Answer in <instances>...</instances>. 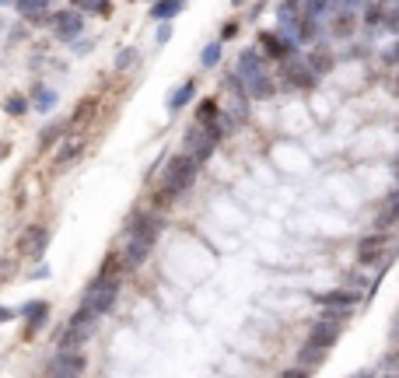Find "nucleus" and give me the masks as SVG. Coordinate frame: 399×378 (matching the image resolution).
<instances>
[{"label": "nucleus", "mask_w": 399, "mask_h": 378, "mask_svg": "<svg viewBox=\"0 0 399 378\" xmlns=\"http://www.w3.org/2000/svg\"><path fill=\"white\" fill-rule=\"evenodd\" d=\"M305 375H312V371H308V368H301V364H298V368H288V371H284V378H305Z\"/></svg>", "instance_id": "ea45409f"}, {"label": "nucleus", "mask_w": 399, "mask_h": 378, "mask_svg": "<svg viewBox=\"0 0 399 378\" xmlns=\"http://www.w3.org/2000/svg\"><path fill=\"white\" fill-rule=\"evenodd\" d=\"M284 81H288V88L312 91V88L319 84V74H315L301 57H291V60H284Z\"/></svg>", "instance_id": "20e7f679"}, {"label": "nucleus", "mask_w": 399, "mask_h": 378, "mask_svg": "<svg viewBox=\"0 0 399 378\" xmlns=\"http://www.w3.org/2000/svg\"><path fill=\"white\" fill-rule=\"evenodd\" d=\"M385 64H399V39L385 49Z\"/></svg>", "instance_id": "4c0bfd02"}, {"label": "nucleus", "mask_w": 399, "mask_h": 378, "mask_svg": "<svg viewBox=\"0 0 399 378\" xmlns=\"http://www.w3.org/2000/svg\"><path fill=\"white\" fill-rule=\"evenodd\" d=\"M326 354H329L326 347H319V343L305 340V343L298 347V364H301V368H308V371H315V368L326 361Z\"/></svg>", "instance_id": "f3484780"}, {"label": "nucleus", "mask_w": 399, "mask_h": 378, "mask_svg": "<svg viewBox=\"0 0 399 378\" xmlns=\"http://www.w3.org/2000/svg\"><path fill=\"white\" fill-rule=\"evenodd\" d=\"M354 15L358 11H336V18H333V35L336 39H351L354 35V25H358Z\"/></svg>", "instance_id": "5701e85b"}, {"label": "nucleus", "mask_w": 399, "mask_h": 378, "mask_svg": "<svg viewBox=\"0 0 399 378\" xmlns=\"http://www.w3.org/2000/svg\"><path fill=\"white\" fill-rule=\"evenodd\" d=\"M46 245H49V231H46L42 225H28V228L21 231V238H18V249H21L25 256H32V259H42Z\"/></svg>", "instance_id": "9b49d317"}, {"label": "nucleus", "mask_w": 399, "mask_h": 378, "mask_svg": "<svg viewBox=\"0 0 399 378\" xmlns=\"http://www.w3.org/2000/svg\"><path fill=\"white\" fill-rule=\"evenodd\" d=\"M151 249H154L151 242L130 238V242H127V252H123V266H127V270H137V266H140V263L151 256Z\"/></svg>", "instance_id": "dca6fc26"}, {"label": "nucleus", "mask_w": 399, "mask_h": 378, "mask_svg": "<svg viewBox=\"0 0 399 378\" xmlns=\"http://www.w3.org/2000/svg\"><path fill=\"white\" fill-rule=\"evenodd\" d=\"M84 368H88V361H84V354L81 350H60L53 361H49V375H60V378H67V375H84Z\"/></svg>", "instance_id": "1a4fd4ad"}, {"label": "nucleus", "mask_w": 399, "mask_h": 378, "mask_svg": "<svg viewBox=\"0 0 399 378\" xmlns=\"http://www.w3.org/2000/svg\"><path fill=\"white\" fill-rule=\"evenodd\" d=\"M35 105H39V113H49V105H56V95L49 88H35Z\"/></svg>", "instance_id": "473e14b6"}, {"label": "nucleus", "mask_w": 399, "mask_h": 378, "mask_svg": "<svg viewBox=\"0 0 399 378\" xmlns=\"http://www.w3.org/2000/svg\"><path fill=\"white\" fill-rule=\"evenodd\" d=\"M95 319H98V315H95V312H91L88 305H81V308H77V312L71 315V326H77V330L91 333V330H95Z\"/></svg>", "instance_id": "a878e982"}, {"label": "nucleus", "mask_w": 399, "mask_h": 378, "mask_svg": "<svg viewBox=\"0 0 399 378\" xmlns=\"http://www.w3.org/2000/svg\"><path fill=\"white\" fill-rule=\"evenodd\" d=\"M120 298V277H95L84 291V305L95 312V315H105Z\"/></svg>", "instance_id": "7ed1b4c3"}, {"label": "nucleus", "mask_w": 399, "mask_h": 378, "mask_svg": "<svg viewBox=\"0 0 399 378\" xmlns=\"http://www.w3.org/2000/svg\"><path fill=\"white\" fill-rule=\"evenodd\" d=\"M301 15H305V4H301V0H280V4H277V25L298 21Z\"/></svg>", "instance_id": "4be33fe9"}, {"label": "nucleus", "mask_w": 399, "mask_h": 378, "mask_svg": "<svg viewBox=\"0 0 399 378\" xmlns=\"http://www.w3.org/2000/svg\"><path fill=\"white\" fill-rule=\"evenodd\" d=\"M60 133H64V126H60V123H53V126H46V130H42L39 144H42V147H53L56 140H60Z\"/></svg>", "instance_id": "72a5a7b5"}, {"label": "nucleus", "mask_w": 399, "mask_h": 378, "mask_svg": "<svg viewBox=\"0 0 399 378\" xmlns=\"http://www.w3.org/2000/svg\"><path fill=\"white\" fill-rule=\"evenodd\" d=\"M4 109H8L11 116H25V109H28V98H25V95H11V98L4 102Z\"/></svg>", "instance_id": "2f4dec72"}, {"label": "nucleus", "mask_w": 399, "mask_h": 378, "mask_svg": "<svg viewBox=\"0 0 399 378\" xmlns=\"http://www.w3.org/2000/svg\"><path fill=\"white\" fill-rule=\"evenodd\" d=\"M81 151H84V144H81V140H74L71 147H64V151H60V158H56V169H71V161H74V158H81Z\"/></svg>", "instance_id": "bb28decb"}, {"label": "nucleus", "mask_w": 399, "mask_h": 378, "mask_svg": "<svg viewBox=\"0 0 399 378\" xmlns=\"http://www.w3.org/2000/svg\"><path fill=\"white\" fill-rule=\"evenodd\" d=\"M11 319H15V312H11V308H0V322H11Z\"/></svg>", "instance_id": "a19ab883"}, {"label": "nucleus", "mask_w": 399, "mask_h": 378, "mask_svg": "<svg viewBox=\"0 0 399 378\" xmlns=\"http://www.w3.org/2000/svg\"><path fill=\"white\" fill-rule=\"evenodd\" d=\"M361 291H354V287H333V291H322V294H315V305H322V308H344V312H354L358 305H361Z\"/></svg>", "instance_id": "0eeeda50"}, {"label": "nucleus", "mask_w": 399, "mask_h": 378, "mask_svg": "<svg viewBox=\"0 0 399 378\" xmlns=\"http://www.w3.org/2000/svg\"><path fill=\"white\" fill-rule=\"evenodd\" d=\"M217 120H221L217 98H203V102L196 105V123H200V126H210V123H217Z\"/></svg>", "instance_id": "b1692460"}, {"label": "nucleus", "mask_w": 399, "mask_h": 378, "mask_svg": "<svg viewBox=\"0 0 399 378\" xmlns=\"http://www.w3.org/2000/svg\"><path fill=\"white\" fill-rule=\"evenodd\" d=\"M301 4H305V15L312 18H326L333 11V0H301Z\"/></svg>", "instance_id": "c756f323"}, {"label": "nucleus", "mask_w": 399, "mask_h": 378, "mask_svg": "<svg viewBox=\"0 0 399 378\" xmlns=\"http://www.w3.org/2000/svg\"><path fill=\"white\" fill-rule=\"evenodd\" d=\"M263 53L256 49V46H249V49H242L239 53V60H235V74H242V77H249V74H256V70H266L263 67Z\"/></svg>", "instance_id": "4468645a"}, {"label": "nucleus", "mask_w": 399, "mask_h": 378, "mask_svg": "<svg viewBox=\"0 0 399 378\" xmlns=\"http://www.w3.org/2000/svg\"><path fill=\"white\" fill-rule=\"evenodd\" d=\"M259 49H263L266 60H277V64H284V60H291V57H298V53H301V49H295L288 39H284L280 32H259Z\"/></svg>", "instance_id": "39448f33"}, {"label": "nucleus", "mask_w": 399, "mask_h": 378, "mask_svg": "<svg viewBox=\"0 0 399 378\" xmlns=\"http://www.w3.org/2000/svg\"><path fill=\"white\" fill-rule=\"evenodd\" d=\"M396 225H399V189H396V193L385 200V207L378 210L375 228H385V231H389V228H396Z\"/></svg>", "instance_id": "a211bd4d"}, {"label": "nucleus", "mask_w": 399, "mask_h": 378, "mask_svg": "<svg viewBox=\"0 0 399 378\" xmlns=\"http://www.w3.org/2000/svg\"><path fill=\"white\" fill-rule=\"evenodd\" d=\"M183 8H186V0H154V4H151V18L154 21H172Z\"/></svg>", "instance_id": "6ab92c4d"}, {"label": "nucleus", "mask_w": 399, "mask_h": 378, "mask_svg": "<svg viewBox=\"0 0 399 378\" xmlns=\"http://www.w3.org/2000/svg\"><path fill=\"white\" fill-rule=\"evenodd\" d=\"M242 81H245V95H249L252 102H266V98L277 95V81H273L266 70H256V74H249V77H242Z\"/></svg>", "instance_id": "f8f14e48"}, {"label": "nucleus", "mask_w": 399, "mask_h": 378, "mask_svg": "<svg viewBox=\"0 0 399 378\" xmlns=\"http://www.w3.org/2000/svg\"><path fill=\"white\" fill-rule=\"evenodd\" d=\"M74 4L88 15H109V0H74Z\"/></svg>", "instance_id": "7c9ffc66"}, {"label": "nucleus", "mask_w": 399, "mask_h": 378, "mask_svg": "<svg viewBox=\"0 0 399 378\" xmlns=\"http://www.w3.org/2000/svg\"><path fill=\"white\" fill-rule=\"evenodd\" d=\"M46 4H49V0H18V11H21L25 18H35V21H39V15L46 11Z\"/></svg>", "instance_id": "c85d7f7f"}, {"label": "nucleus", "mask_w": 399, "mask_h": 378, "mask_svg": "<svg viewBox=\"0 0 399 378\" xmlns=\"http://www.w3.org/2000/svg\"><path fill=\"white\" fill-rule=\"evenodd\" d=\"M168 39H172V25H168V21H161V28H158V42L165 46Z\"/></svg>", "instance_id": "58836bf2"}, {"label": "nucleus", "mask_w": 399, "mask_h": 378, "mask_svg": "<svg viewBox=\"0 0 399 378\" xmlns=\"http://www.w3.org/2000/svg\"><path fill=\"white\" fill-rule=\"evenodd\" d=\"M161 228H165V221L158 218V214H133L130 225H127V235L154 245V242H158V235H161Z\"/></svg>", "instance_id": "423d86ee"}, {"label": "nucleus", "mask_w": 399, "mask_h": 378, "mask_svg": "<svg viewBox=\"0 0 399 378\" xmlns=\"http://www.w3.org/2000/svg\"><path fill=\"white\" fill-rule=\"evenodd\" d=\"M193 95H196V81H183V88H176L172 95H168V109L172 113L186 109V105L193 102Z\"/></svg>", "instance_id": "aec40b11"}, {"label": "nucleus", "mask_w": 399, "mask_h": 378, "mask_svg": "<svg viewBox=\"0 0 399 378\" xmlns=\"http://www.w3.org/2000/svg\"><path fill=\"white\" fill-rule=\"evenodd\" d=\"M221 64V42H210V46H203V53H200V67H217Z\"/></svg>", "instance_id": "cd10ccee"}, {"label": "nucleus", "mask_w": 399, "mask_h": 378, "mask_svg": "<svg viewBox=\"0 0 399 378\" xmlns=\"http://www.w3.org/2000/svg\"><path fill=\"white\" fill-rule=\"evenodd\" d=\"M364 4H368V0H333L336 11H361Z\"/></svg>", "instance_id": "f704fd0d"}, {"label": "nucleus", "mask_w": 399, "mask_h": 378, "mask_svg": "<svg viewBox=\"0 0 399 378\" xmlns=\"http://www.w3.org/2000/svg\"><path fill=\"white\" fill-rule=\"evenodd\" d=\"M8 274H11V263H0V281H8Z\"/></svg>", "instance_id": "79ce46f5"}, {"label": "nucleus", "mask_w": 399, "mask_h": 378, "mask_svg": "<svg viewBox=\"0 0 399 378\" xmlns=\"http://www.w3.org/2000/svg\"><path fill=\"white\" fill-rule=\"evenodd\" d=\"M21 315L28 319V326H25V340H32L35 333H39V326H42V322H46V315H49V305L46 301H28L25 308H21Z\"/></svg>", "instance_id": "ddd939ff"}, {"label": "nucleus", "mask_w": 399, "mask_h": 378, "mask_svg": "<svg viewBox=\"0 0 399 378\" xmlns=\"http://www.w3.org/2000/svg\"><path fill=\"white\" fill-rule=\"evenodd\" d=\"M389 242H392V235L385 228H375L371 235H364L358 242V266H371V270L375 266H389V259H392Z\"/></svg>", "instance_id": "f03ea898"}, {"label": "nucleus", "mask_w": 399, "mask_h": 378, "mask_svg": "<svg viewBox=\"0 0 399 378\" xmlns=\"http://www.w3.org/2000/svg\"><path fill=\"white\" fill-rule=\"evenodd\" d=\"M242 32V25L239 21H224V28H221V42H228V39H235Z\"/></svg>", "instance_id": "c9c22d12"}, {"label": "nucleus", "mask_w": 399, "mask_h": 378, "mask_svg": "<svg viewBox=\"0 0 399 378\" xmlns=\"http://www.w3.org/2000/svg\"><path fill=\"white\" fill-rule=\"evenodd\" d=\"M133 53H137V49H123L120 57H116V67H120V70H127V67L133 64Z\"/></svg>", "instance_id": "e433bc0d"}, {"label": "nucleus", "mask_w": 399, "mask_h": 378, "mask_svg": "<svg viewBox=\"0 0 399 378\" xmlns=\"http://www.w3.org/2000/svg\"><path fill=\"white\" fill-rule=\"evenodd\" d=\"M53 28L60 39H77L81 28H84V11L81 8H71V11H56L53 15Z\"/></svg>", "instance_id": "9d476101"}, {"label": "nucleus", "mask_w": 399, "mask_h": 378, "mask_svg": "<svg viewBox=\"0 0 399 378\" xmlns=\"http://www.w3.org/2000/svg\"><path fill=\"white\" fill-rule=\"evenodd\" d=\"M382 21H385V4H382V0H368V4H364V28L368 32H382Z\"/></svg>", "instance_id": "412c9836"}, {"label": "nucleus", "mask_w": 399, "mask_h": 378, "mask_svg": "<svg viewBox=\"0 0 399 378\" xmlns=\"http://www.w3.org/2000/svg\"><path fill=\"white\" fill-rule=\"evenodd\" d=\"M340 330H344V322H336V319H329V315H319V319L312 322V330H308V340L329 350V347H336Z\"/></svg>", "instance_id": "6e6552de"}, {"label": "nucleus", "mask_w": 399, "mask_h": 378, "mask_svg": "<svg viewBox=\"0 0 399 378\" xmlns=\"http://www.w3.org/2000/svg\"><path fill=\"white\" fill-rule=\"evenodd\" d=\"M305 64H308V67H312L319 77H326V74L336 67V57H333V53H329L326 46H319V42H315V49H312L308 57H305Z\"/></svg>", "instance_id": "2eb2a0df"}, {"label": "nucleus", "mask_w": 399, "mask_h": 378, "mask_svg": "<svg viewBox=\"0 0 399 378\" xmlns=\"http://www.w3.org/2000/svg\"><path fill=\"white\" fill-rule=\"evenodd\" d=\"M88 337H91V333H84V330H77V326H67L64 337H60V350H81V343H84Z\"/></svg>", "instance_id": "393cba45"}, {"label": "nucleus", "mask_w": 399, "mask_h": 378, "mask_svg": "<svg viewBox=\"0 0 399 378\" xmlns=\"http://www.w3.org/2000/svg\"><path fill=\"white\" fill-rule=\"evenodd\" d=\"M232 4H235V8H242V4H245V0H232Z\"/></svg>", "instance_id": "37998d69"}, {"label": "nucleus", "mask_w": 399, "mask_h": 378, "mask_svg": "<svg viewBox=\"0 0 399 378\" xmlns=\"http://www.w3.org/2000/svg\"><path fill=\"white\" fill-rule=\"evenodd\" d=\"M200 176V161L186 151V154H176L172 161L165 165V176H161V189H158V203H168L183 196Z\"/></svg>", "instance_id": "f257e3e1"}, {"label": "nucleus", "mask_w": 399, "mask_h": 378, "mask_svg": "<svg viewBox=\"0 0 399 378\" xmlns=\"http://www.w3.org/2000/svg\"><path fill=\"white\" fill-rule=\"evenodd\" d=\"M392 361H396V364H399V354H396V357H392Z\"/></svg>", "instance_id": "c03bdc74"}]
</instances>
